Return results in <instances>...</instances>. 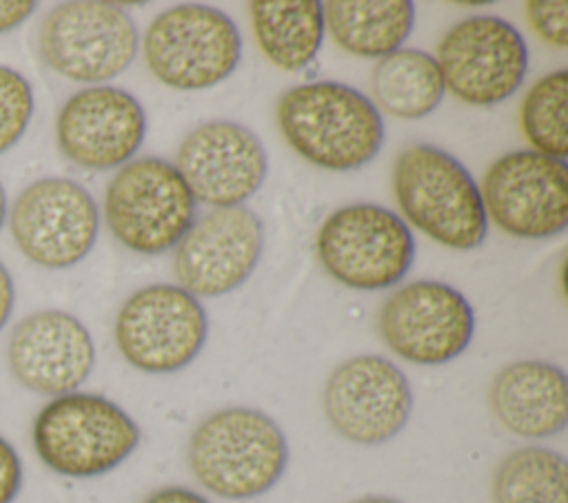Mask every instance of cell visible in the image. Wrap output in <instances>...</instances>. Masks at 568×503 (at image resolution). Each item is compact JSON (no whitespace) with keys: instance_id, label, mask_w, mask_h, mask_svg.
Masks as SVG:
<instances>
[{"instance_id":"cell-16","label":"cell","mask_w":568,"mask_h":503,"mask_svg":"<svg viewBox=\"0 0 568 503\" xmlns=\"http://www.w3.org/2000/svg\"><path fill=\"white\" fill-rule=\"evenodd\" d=\"M195 202L213 208L242 206L262 186L268 160L260 137L231 120L195 126L180 144L175 164Z\"/></svg>"},{"instance_id":"cell-24","label":"cell","mask_w":568,"mask_h":503,"mask_svg":"<svg viewBox=\"0 0 568 503\" xmlns=\"http://www.w3.org/2000/svg\"><path fill=\"white\" fill-rule=\"evenodd\" d=\"M519 124L532 151L555 160L568 155V73L564 69L539 78L528 89Z\"/></svg>"},{"instance_id":"cell-9","label":"cell","mask_w":568,"mask_h":503,"mask_svg":"<svg viewBox=\"0 0 568 503\" xmlns=\"http://www.w3.org/2000/svg\"><path fill=\"white\" fill-rule=\"evenodd\" d=\"M209 319L197 297L173 284L135 290L115 317L120 355L138 370L166 374L189 366L202 350Z\"/></svg>"},{"instance_id":"cell-32","label":"cell","mask_w":568,"mask_h":503,"mask_svg":"<svg viewBox=\"0 0 568 503\" xmlns=\"http://www.w3.org/2000/svg\"><path fill=\"white\" fill-rule=\"evenodd\" d=\"M4 217H7V195H4V188L0 184V228L4 224Z\"/></svg>"},{"instance_id":"cell-10","label":"cell","mask_w":568,"mask_h":503,"mask_svg":"<svg viewBox=\"0 0 568 503\" xmlns=\"http://www.w3.org/2000/svg\"><path fill=\"white\" fill-rule=\"evenodd\" d=\"M444 89L473 106L508 100L528 71V47L521 33L497 16H470L453 24L435 58Z\"/></svg>"},{"instance_id":"cell-17","label":"cell","mask_w":568,"mask_h":503,"mask_svg":"<svg viewBox=\"0 0 568 503\" xmlns=\"http://www.w3.org/2000/svg\"><path fill=\"white\" fill-rule=\"evenodd\" d=\"M146 113L124 89L87 86L62 104L55 137L62 155L89 171L124 166L144 142Z\"/></svg>"},{"instance_id":"cell-28","label":"cell","mask_w":568,"mask_h":503,"mask_svg":"<svg viewBox=\"0 0 568 503\" xmlns=\"http://www.w3.org/2000/svg\"><path fill=\"white\" fill-rule=\"evenodd\" d=\"M36 9L31 0H2L0 2V33L20 27Z\"/></svg>"},{"instance_id":"cell-27","label":"cell","mask_w":568,"mask_h":503,"mask_svg":"<svg viewBox=\"0 0 568 503\" xmlns=\"http://www.w3.org/2000/svg\"><path fill=\"white\" fill-rule=\"evenodd\" d=\"M22 485V463L16 448L0 437V503H13Z\"/></svg>"},{"instance_id":"cell-18","label":"cell","mask_w":568,"mask_h":503,"mask_svg":"<svg viewBox=\"0 0 568 503\" xmlns=\"http://www.w3.org/2000/svg\"><path fill=\"white\" fill-rule=\"evenodd\" d=\"M11 374L31 392H75L93 370L95 348L87 326L64 310H38L16 324L7 346Z\"/></svg>"},{"instance_id":"cell-8","label":"cell","mask_w":568,"mask_h":503,"mask_svg":"<svg viewBox=\"0 0 568 503\" xmlns=\"http://www.w3.org/2000/svg\"><path fill=\"white\" fill-rule=\"evenodd\" d=\"M38 53L73 82H106L129 69L138 53L131 16L111 2H62L38 31Z\"/></svg>"},{"instance_id":"cell-6","label":"cell","mask_w":568,"mask_h":503,"mask_svg":"<svg viewBox=\"0 0 568 503\" xmlns=\"http://www.w3.org/2000/svg\"><path fill=\"white\" fill-rule=\"evenodd\" d=\"M317 259L339 284L382 290L413 266L415 239L408 224L377 204H348L333 211L317 230Z\"/></svg>"},{"instance_id":"cell-2","label":"cell","mask_w":568,"mask_h":503,"mask_svg":"<svg viewBox=\"0 0 568 503\" xmlns=\"http://www.w3.org/2000/svg\"><path fill=\"white\" fill-rule=\"evenodd\" d=\"M288 443L282 428L255 408L233 406L204 417L189 441L197 483L229 501L268 492L284 474Z\"/></svg>"},{"instance_id":"cell-11","label":"cell","mask_w":568,"mask_h":503,"mask_svg":"<svg viewBox=\"0 0 568 503\" xmlns=\"http://www.w3.org/2000/svg\"><path fill=\"white\" fill-rule=\"evenodd\" d=\"M9 228L27 259L60 270L91 253L98 239L100 213L82 184L67 177H42L16 197Z\"/></svg>"},{"instance_id":"cell-30","label":"cell","mask_w":568,"mask_h":503,"mask_svg":"<svg viewBox=\"0 0 568 503\" xmlns=\"http://www.w3.org/2000/svg\"><path fill=\"white\" fill-rule=\"evenodd\" d=\"M13 310V279L7 266L0 261V330L9 321Z\"/></svg>"},{"instance_id":"cell-5","label":"cell","mask_w":568,"mask_h":503,"mask_svg":"<svg viewBox=\"0 0 568 503\" xmlns=\"http://www.w3.org/2000/svg\"><path fill=\"white\" fill-rule=\"evenodd\" d=\"M104 219L122 246L158 255L173 248L195 222V197L171 162L140 157L120 166L109 182Z\"/></svg>"},{"instance_id":"cell-7","label":"cell","mask_w":568,"mask_h":503,"mask_svg":"<svg viewBox=\"0 0 568 503\" xmlns=\"http://www.w3.org/2000/svg\"><path fill=\"white\" fill-rule=\"evenodd\" d=\"M144 62L171 89L195 91L226 80L242 55L235 22L206 4H178L149 24Z\"/></svg>"},{"instance_id":"cell-15","label":"cell","mask_w":568,"mask_h":503,"mask_svg":"<svg viewBox=\"0 0 568 503\" xmlns=\"http://www.w3.org/2000/svg\"><path fill=\"white\" fill-rule=\"evenodd\" d=\"M264 248V224L246 206L213 208L175 244L178 286L193 297H220L242 286Z\"/></svg>"},{"instance_id":"cell-23","label":"cell","mask_w":568,"mask_h":503,"mask_svg":"<svg viewBox=\"0 0 568 503\" xmlns=\"http://www.w3.org/2000/svg\"><path fill=\"white\" fill-rule=\"evenodd\" d=\"M493 503H568V463L541 445L508 452L493 474Z\"/></svg>"},{"instance_id":"cell-20","label":"cell","mask_w":568,"mask_h":503,"mask_svg":"<svg viewBox=\"0 0 568 503\" xmlns=\"http://www.w3.org/2000/svg\"><path fill=\"white\" fill-rule=\"evenodd\" d=\"M324 29L344 51L359 58H384L397 51L413 31L415 7L408 0H331L322 2Z\"/></svg>"},{"instance_id":"cell-26","label":"cell","mask_w":568,"mask_h":503,"mask_svg":"<svg viewBox=\"0 0 568 503\" xmlns=\"http://www.w3.org/2000/svg\"><path fill=\"white\" fill-rule=\"evenodd\" d=\"M526 20L532 31L550 47H568V4L564 0L526 2Z\"/></svg>"},{"instance_id":"cell-1","label":"cell","mask_w":568,"mask_h":503,"mask_svg":"<svg viewBox=\"0 0 568 503\" xmlns=\"http://www.w3.org/2000/svg\"><path fill=\"white\" fill-rule=\"evenodd\" d=\"M275 117L291 148L326 171H355L384 142V122L373 100L342 82L320 80L288 89Z\"/></svg>"},{"instance_id":"cell-21","label":"cell","mask_w":568,"mask_h":503,"mask_svg":"<svg viewBox=\"0 0 568 503\" xmlns=\"http://www.w3.org/2000/svg\"><path fill=\"white\" fill-rule=\"evenodd\" d=\"M253 35L260 51L282 71H302L324 40V13L317 0L248 2Z\"/></svg>"},{"instance_id":"cell-13","label":"cell","mask_w":568,"mask_h":503,"mask_svg":"<svg viewBox=\"0 0 568 503\" xmlns=\"http://www.w3.org/2000/svg\"><path fill=\"white\" fill-rule=\"evenodd\" d=\"M377 328L397 357L417 366H439L468 348L475 312L457 288L419 279L402 286L384 301Z\"/></svg>"},{"instance_id":"cell-22","label":"cell","mask_w":568,"mask_h":503,"mask_svg":"<svg viewBox=\"0 0 568 503\" xmlns=\"http://www.w3.org/2000/svg\"><path fill=\"white\" fill-rule=\"evenodd\" d=\"M444 91L435 58L419 49H397L379 58L371 73L373 104L399 120L426 117L439 106Z\"/></svg>"},{"instance_id":"cell-19","label":"cell","mask_w":568,"mask_h":503,"mask_svg":"<svg viewBox=\"0 0 568 503\" xmlns=\"http://www.w3.org/2000/svg\"><path fill=\"white\" fill-rule=\"evenodd\" d=\"M488 401L508 432L524 439L555 437L568 421L566 372L537 359L508 363L493 377Z\"/></svg>"},{"instance_id":"cell-31","label":"cell","mask_w":568,"mask_h":503,"mask_svg":"<svg viewBox=\"0 0 568 503\" xmlns=\"http://www.w3.org/2000/svg\"><path fill=\"white\" fill-rule=\"evenodd\" d=\"M348 503H402L397 499H390V496H379V494H371V496H359L355 501H348Z\"/></svg>"},{"instance_id":"cell-25","label":"cell","mask_w":568,"mask_h":503,"mask_svg":"<svg viewBox=\"0 0 568 503\" xmlns=\"http://www.w3.org/2000/svg\"><path fill=\"white\" fill-rule=\"evenodd\" d=\"M33 115V91L22 73L0 64V153L27 131Z\"/></svg>"},{"instance_id":"cell-3","label":"cell","mask_w":568,"mask_h":503,"mask_svg":"<svg viewBox=\"0 0 568 503\" xmlns=\"http://www.w3.org/2000/svg\"><path fill=\"white\" fill-rule=\"evenodd\" d=\"M393 188L404 217L442 246L468 250L484 242L488 219L468 168L433 144L399 153Z\"/></svg>"},{"instance_id":"cell-14","label":"cell","mask_w":568,"mask_h":503,"mask_svg":"<svg viewBox=\"0 0 568 503\" xmlns=\"http://www.w3.org/2000/svg\"><path fill=\"white\" fill-rule=\"evenodd\" d=\"M322 408L331 428L346 441L379 445L408 423L413 392L393 361L379 355H357L328 374Z\"/></svg>"},{"instance_id":"cell-29","label":"cell","mask_w":568,"mask_h":503,"mask_svg":"<svg viewBox=\"0 0 568 503\" xmlns=\"http://www.w3.org/2000/svg\"><path fill=\"white\" fill-rule=\"evenodd\" d=\"M144 503H211V501L204 499L202 494H197L195 490H189L182 485H166V487L151 492L144 499Z\"/></svg>"},{"instance_id":"cell-12","label":"cell","mask_w":568,"mask_h":503,"mask_svg":"<svg viewBox=\"0 0 568 503\" xmlns=\"http://www.w3.org/2000/svg\"><path fill=\"white\" fill-rule=\"evenodd\" d=\"M479 193L486 219L513 237L544 239L568 224V166L532 148L495 160Z\"/></svg>"},{"instance_id":"cell-4","label":"cell","mask_w":568,"mask_h":503,"mask_svg":"<svg viewBox=\"0 0 568 503\" xmlns=\"http://www.w3.org/2000/svg\"><path fill=\"white\" fill-rule=\"evenodd\" d=\"M40 461L71 479L100 476L118 468L140 443L138 423L111 399L93 392L53 397L31 430Z\"/></svg>"}]
</instances>
